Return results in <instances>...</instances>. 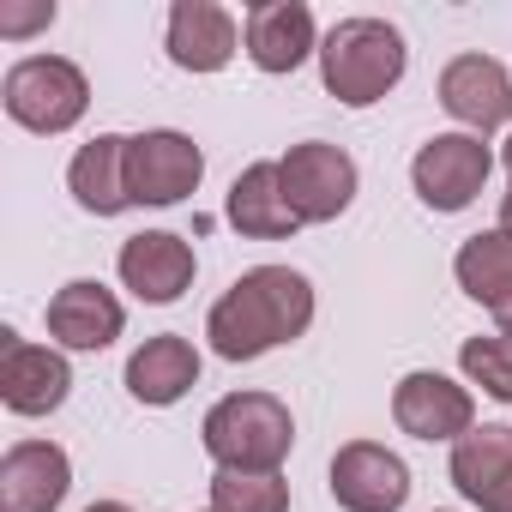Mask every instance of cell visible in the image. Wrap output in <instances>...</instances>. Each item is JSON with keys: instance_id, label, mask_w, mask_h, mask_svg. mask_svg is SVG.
<instances>
[{"instance_id": "obj_1", "label": "cell", "mask_w": 512, "mask_h": 512, "mask_svg": "<svg viewBox=\"0 0 512 512\" xmlns=\"http://www.w3.org/2000/svg\"><path fill=\"white\" fill-rule=\"evenodd\" d=\"M308 326H314V284L290 266H253L211 308L205 338L223 362H253L278 344H296Z\"/></svg>"}, {"instance_id": "obj_2", "label": "cell", "mask_w": 512, "mask_h": 512, "mask_svg": "<svg viewBox=\"0 0 512 512\" xmlns=\"http://www.w3.org/2000/svg\"><path fill=\"white\" fill-rule=\"evenodd\" d=\"M320 79L338 103L368 109L404 79V37L386 19H338L320 43Z\"/></svg>"}, {"instance_id": "obj_3", "label": "cell", "mask_w": 512, "mask_h": 512, "mask_svg": "<svg viewBox=\"0 0 512 512\" xmlns=\"http://www.w3.org/2000/svg\"><path fill=\"white\" fill-rule=\"evenodd\" d=\"M205 452L217 470H278L296 446V422L272 392H229L205 410Z\"/></svg>"}, {"instance_id": "obj_4", "label": "cell", "mask_w": 512, "mask_h": 512, "mask_svg": "<svg viewBox=\"0 0 512 512\" xmlns=\"http://www.w3.org/2000/svg\"><path fill=\"white\" fill-rule=\"evenodd\" d=\"M0 97H7V115L31 133H67L79 127V115L91 109V85L73 61L61 55H25L7 85H0Z\"/></svg>"}, {"instance_id": "obj_5", "label": "cell", "mask_w": 512, "mask_h": 512, "mask_svg": "<svg viewBox=\"0 0 512 512\" xmlns=\"http://www.w3.org/2000/svg\"><path fill=\"white\" fill-rule=\"evenodd\" d=\"M488 169H494V151L476 133H434L416 151L410 181H416V193H422L428 211H464L488 187Z\"/></svg>"}, {"instance_id": "obj_6", "label": "cell", "mask_w": 512, "mask_h": 512, "mask_svg": "<svg viewBox=\"0 0 512 512\" xmlns=\"http://www.w3.org/2000/svg\"><path fill=\"white\" fill-rule=\"evenodd\" d=\"M278 169H284V193H290V205H296L302 223H332L356 199V157L338 151V145H326V139L290 145V157Z\"/></svg>"}, {"instance_id": "obj_7", "label": "cell", "mask_w": 512, "mask_h": 512, "mask_svg": "<svg viewBox=\"0 0 512 512\" xmlns=\"http://www.w3.org/2000/svg\"><path fill=\"white\" fill-rule=\"evenodd\" d=\"M205 175V151L175 133V127H157V133H139L133 151H127V187H133V205H181Z\"/></svg>"}, {"instance_id": "obj_8", "label": "cell", "mask_w": 512, "mask_h": 512, "mask_svg": "<svg viewBox=\"0 0 512 512\" xmlns=\"http://www.w3.org/2000/svg\"><path fill=\"white\" fill-rule=\"evenodd\" d=\"M392 422L404 434H416V440H452L458 446L476 428V404H470V392L458 380H446L434 368H416L392 392Z\"/></svg>"}, {"instance_id": "obj_9", "label": "cell", "mask_w": 512, "mask_h": 512, "mask_svg": "<svg viewBox=\"0 0 512 512\" xmlns=\"http://www.w3.org/2000/svg\"><path fill=\"white\" fill-rule=\"evenodd\" d=\"M332 500L344 512H398L410 500V470L398 452L374 440H350L332 458Z\"/></svg>"}, {"instance_id": "obj_10", "label": "cell", "mask_w": 512, "mask_h": 512, "mask_svg": "<svg viewBox=\"0 0 512 512\" xmlns=\"http://www.w3.org/2000/svg\"><path fill=\"white\" fill-rule=\"evenodd\" d=\"M440 109L452 121H464L476 139L494 133V127H506L512 121V79H506V67L494 55H458V61H446V73H440Z\"/></svg>"}, {"instance_id": "obj_11", "label": "cell", "mask_w": 512, "mask_h": 512, "mask_svg": "<svg viewBox=\"0 0 512 512\" xmlns=\"http://www.w3.org/2000/svg\"><path fill=\"white\" fill-rule=\"evenodd\" d=\"M73 392V368L43 350V344H25L19 332H0V398L19 416H49L61 410Z\"/></svg>"}, {"instance_id": "obj_12", "label": "cell", "mask_w": 512, "mask_h": 512, "mask_svg": "<svg viewBox=\"0 0 512 512\" xmlns=\"http://www.w3.org/2000/svg\"><path fill=\"white\" fill-rule=\"evenodd\" d=\"M73 488V464L55 440H19L0 458V512H55Z\"/></svg>"}, {"instance_id": "obj_13", "label": "cell", "mask_w": 512, "mask_h": 512, "mask_svg": "<svg viewBox=\"0 0 512 512\" xmlns=\"http://www.w3.org/2000/svg\"><path fill=\"white\" fill-rule=\"evenodd\" d=\"M121 284L139 296V302H181V290L193 284V247L169 229H145V235H127L121 247Z\"/></svg>"}, {"instance_id": "obj_14", "label": "cell", "mask_w": 512, "mask_h": 512, "mask_svg": "<svg viewBox=\"0 0 512 512\" xmlns=\"http://www.w3.org/2000/svg\"><path fill=\"white\" fill-rule=\"evenodd\" d=\"M241 37L260 73H296L314 55V13L302 0H260V7H247Z\"/></svg>"}, {"instance_id": "obj_15", "label": "cell", "mask_w": 512, "mask_h": 512, "mask_svg": "<svg viewBox=\"0 0 512 512\" xmlns=\"http://www.w3.org/2000/svg\"><path fill=\"white\" fill-rule=\"evenodd\" d=\"M121 326H127V314L97 278H73L67 290L49 296V338L67 350H109L121 338Z\"/></svg>"}, {"instance_id": "obj_16", "label": "cell", "mask_w": 512, "mask_h": 512, "mask_svg": "<svg viewBox=\"0 0 512 512\" xmlns=\"http://www.w3.org/2000/svg\"><path fill=\"white\" fill-rule=\"evenodd\" d=\"M223 211H229V223H235L241 235H253V241H284V235L302 229V217H296V205H290V193H284V169H278V163H247V169L235 175Z\"/></svg>"}, {"instance_id": "obj_17", "label": "cell", "mask_w": 512, "mask_h": 512, "mask_svg": "<svg viewBox=\"0 0 512 512\" xmlns=\"http://www.w3.org/2000/svg\"><path fill=\"white\" fill-rule=\"evenodd\" d=\"M235 55V19L217 0H175L169 7V61L181 73H217Z\"/></svg>"}, {"instance_id": "obj_18", "label": "cell", "mask_w": 512, "mask_h": 512, "mask_svg": "<svg viewBox=\"0 0 512 512\" xmlns=\"http://www.w3.org/2000/svg\"><path fill=\"white\" fill-rule=\"evenodd\" d=\"M127 151H133V139H121V133H97V139L73 157L67 187H73V199H79L85 211L115 217V211L133 205V187H127Z\"/></svg>"}, {"instance_id": "obj_19", "label": "cell", "mask_w": 512, "mask_h": 512, "mask_svg": "<svg viewBox=\"0 0 512 512\" xmlns=\"http://www.w3.org/2000/svg\"><path fill=\"white\" fill-rule=\"evenodd\" d=\"M193 380H199V350H193L187 338H175V332L145 338V344L133 350V362H127V392H133L139 404H157V410L175 404V398H187Z\"/></svg>"}, {"instance_id": "obj_20", "label": "cell", "mask_w": 512, "mask_h": 512, "mask_svg": "<svg viewBox=\"0 0 512 512\" xmlns=\"http://www.w3.org/2000/svg\"><path fill=\"white\" fill-rule=\"evenodd\" d=\"M452 272H458V290H464L470 302H482V308L512 302V229H482V235H470V241L458 247Z\"/></svg>"}, {"instance_id": "obj_21", "label": "cell", "mask_w": 512, "mask_h": 512, "mask_svg": "<svg viewBox=\"0 0 512 512\" xmlns=\"http://www.w3.org/2000/svg\"><path fill=\"white\" fill-rule=\"evenodd\" d=\"M512 476V428L506 422H488V428H470L458 446H452V482L464 500H488L500 482Z\"/></svg>"}, {"instance_id": "obj_22", "label": "cell", "mask_w": 512, "mask_h": 512, "mask_svg": "<svg viewBox=\"0 0 512 512\" xmlns=\"http://www.w3.org/2000/svg\"><path fill=\"white\" fill-rule=\"evenodd\" d=\"M211 512H290V482L278 470H217Z\"/></svg>"}, {"instance_id": "obj_23", "label": "cell", "mask_w": 512, "mask_h": 512, "mask_svg": "<svg viewBox=\"0 0 512 512\" xmlns=\"http://www.w3.org/2000/svg\"><path fill=\"white\" fill-rule=\"evenodd\" d=\"M458 362H464V374H470V386H482L494 404H512V338H464V350H458Z\"/></svg>"}, {"instance_id": "obj_24", "label": "cell", "mask_w": 512, "mask_h": 512, "mask_svg": "<svg viewBox=\"0 0 512 512\" xmlns=\"http://www.w3.org/2000/svg\"><path fill=\"white\" fill-rule=\"evenodd\" d=\"M43 25H55V0H43V7H0V37H25Z\"/></svg>"}, {"instance_id": "obj_25", "label": "cell", "mask_w": 512, "mask_h": 512, "mask_svg": "<svg viewBox=\"0 0 512 512\" xmlns=\"http://www.w3.org/2000/svg\"><path fill=\"white\" fill-rule=\"evenodd\" d=\"M482 512H512V476H506V482H500V488L482 500Z\"/></svg>"}, {"instance_id": "obj_26", "label": "cell", "mask_w": 512, "mask_h": 512, "mask_svg": "<svg viewBox=\"0 0 512 512\" xmlns=\"http://www.w3.org/2000/svg\"><path fill=\"white\" fill-rule=\"evenodd\" d=\"M494 326H500V338H512V302H500V308H494Z\"/></svg>"}, {"instance_id": "obj_27", "label": "cell", "mask_w": 512, "mask_h": 512, "mask_svg": "<svg viewBox=\"0 0 512 512\" xmlns=\"http://www.w3.org/2000/svg\"><path fill=\"white\" fill-rule=\"evenodd\" d=\"M85 512H133V506H121V500H97V506H85Z\"/></svg>"}, {"instance_id": "obj_28", "label": "cell", "mask_w": 512, "mask_h": 512, "mask_svg": "<svg viewBox=\"0 0 512 512\" xmlns=\"http://www.w3.org/2000/svg\"><path fill=\"white\" fill-rule=\"evenodd\" d=\"M500 229H512V193L500 199Z\"/></svg>"}, {"instance_id": "obj_29", "label": "cell", "mask_w": 512, "mask_h": 512, "mask_svg": "<svg viewBox=\"0 0 512 512\" xmlns=\"http://www.w3.org/2000/svg\"><path fill=\"white\" fill-rule=\"evenodd\" d=\"M506 175H512V139H506Z\"/></svg>"}]
</instances>
